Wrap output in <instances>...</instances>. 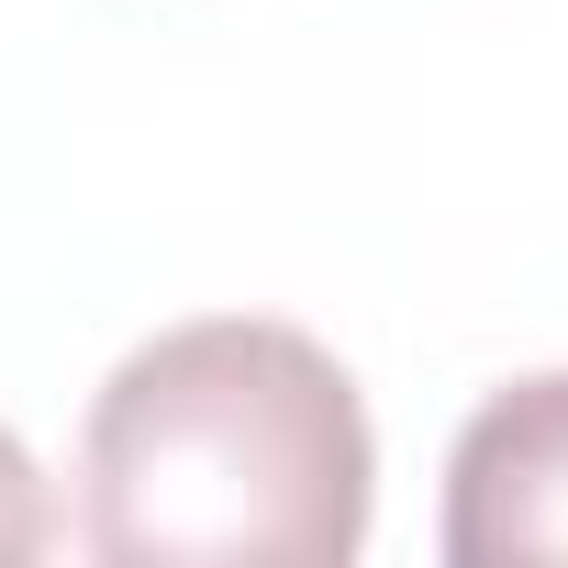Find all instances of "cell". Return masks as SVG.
Listing matches in <instances>:
<instances>
[{
  "mask_svg": "<svg viewBox=\"0 0 568 568\" xmlns=\"http://www.w3.org/2000/svg\"><path fill=\"white\" fill-rule=\"evenodd\" d=\"M379 446L357 379L267 313L168 324L79 435V535L112 568H346Z\"/></svg>",
  "mask_w": 568,
  "mask_h": 568,
  "instance_id": "1",
  "label": "cell"
},
{
  "mask_svg": "<svg viewBox=\"0 0 568 568\" xmlns=\"http://www.w3.org/2000/svg\"><path fill=\"white\" fill-rule=\"evenodd\" d=\"M57 546V501H45V468L23 457V435L0 424V557H45Z\"/></svg>",
  "mask_w": 568,
  "mask_h": 568,
  "instance_id": "3",
  "label": "cell"
},
{
  "mask_svg": "<svg viewBox=\"0 0 568 568\" xmlns=\"http://www.w3.org/2000/svg\"><path fill=\"white\" fill-rule=\"evenodd\" d=\"M446 557L457 568L568 557V368L513 379L468 413L446 457Z\"/></svg>",
  "mask_w": 568,
  "mask_h": 568,
  "instance_id": "2",
  "label": "cell"
}]
</instances>
